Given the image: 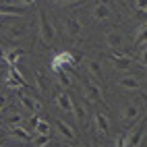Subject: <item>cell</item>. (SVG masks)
Returning <instances> with one entry per match:
<instances>
[{
	"mask_svg": "<svg viewBox=\"0 0 147 147\" xmlns=\"http://www.w3.org/2000/svg\"><path fill=\"white\" fill-rule=\"evenodd\" d=\"M93 124H95V131L100 135H106L108 129H110V120H108V116L104 112H100V110L93 114Z\"/></svg>",
	"mask_w": 147,
	"mask_h": 147,
	"instance_id": "obj_9",
	"label": "cell"
},
{
	"mask_svg": "<svg viewBox=\"0 0 147 147\" xmlns=\"http://www.w3.org/2000/svg\"><path fill=\"white\" fill-rule=\"evenodd\" d=\"M8 137H13V139H21L25 143L31 141V135H29L23 126H11V131H8Z\"/></svg>",
	"mask_w": 147,
	"mask_h": 147,
	"instance_id": "obj_17",
	"label": "cell"
},
{
	"mask_svg": "<svg viewBox=\"0 0 147 147\" xmlns=\"http://www.w3.org/2000/svg\"><path fill=\"white\" fill-rule=\"evenodd\" d=\"M89 147H93V145H89Z\"/></svg>",
	"mask_w": 147,
	"mask_h": 147,
	"instance_id": "obj_30",
	"label": "cell"
},
{
	"mask_svg": "<svg viewBox=\"0 0 147 147\" xmlns=\"http://www.w3.org/2000/svg\"><path fill=\"white\" fill-rule=\"evenodd\" d=\"M133 6H135V8H137V11H139V13H141V15H145V13H147V6H145V4H143V2H135V4H133Z\"/></svg>",
	"mask_w": 147,
	"mask_h": 147,
	"instance_id": "obj_27",
	"label": "cell"
},
{
	"mask_svg": "<svg viewBox=\"0 0 147 147\" xmlns=\"http://www.w3.org/2000/svg\"><path fill=\"white\" fill-rule=\"evenodd\" d=\"M145 31H147V25H145V23H141V25H139V29H137V33H135V40H133V44H139V42H143V40H145Z\"/></svg>",
	"mask_w": 147,
	"mask_h": 147,
	"instance_id": "obj_24",
	"label": "cell"
},
{
	"mask_svg": "<svg viewBox=\"0 0 147 147\" xmlns=\"http://www.w3.org/2000/svg\"><path fill=\"white\" fill-rule=\"evenodd\" d=\"M33 131H35V135H48L50 137V131H52V126H50V122H46V120H42V118H33Z\"/></svg>",
	"mask_w": 147,
	"mask_h": 147,
	"instance_id": "obj_16",
	"label": "cell"
},
{
	"mask_svg": "<svg viewBox=\"0 0 147 147\" xmlns=\"http://www.w3.org/2000/svg\"><path fill=\"white\" fill-rule=\"evenodd\" d=\"M4 122L8 124V126H19L23 122V114L19 112V110H11L6 116H4Z\"/></svg>",
	"mask_w": 147,
	"mask_h": 147,
	"instance_id": "obj_20",
	"label": "cell"
},
{
	"mask_svg": "<svg viewBox=\"0 0 147 147\" xmlns=\"http://www.w3.org/2000/svg\"><path fill=\"white\" fill-rule=\"evenodd\" d=\"M73 112L77 114V118H79V120H85V114H87V112H85V108H83V106H75V110H73Z\"/></svg>",
	"mask_w": 147,
	"mask_h": 147,
	"instance_id": "obj_26",
	"label": "cell"
},
{
	"mask_svg": "<svg viewBox=\"0 0 147 147\" xmlns=\"http://www.w3.org/2000/svg\"><path fill=\"white\" fill-rule=\"evenodd\" d=\"M126 145H129V133H124V135H118V137H116L114 147H126Z\"/></svg>",
	"mask_w": 147,
	"mask_h": 147,
	"instance_id": "obj_25",
	"label": "cell"
},
{
	"mask_svg": "<svg viewBox=\"0 0 147 147\" xmlns=\"http://www.w3.org/2000/svg\"><path fill=\"white\" fill-rule=\"evenodd\" d=\"M4 35L8 40H23L25 37V27L23 25H8V27H4Z\"/></svg>",
	"mask_w": 147,
	"mask_h": 147,
	"instance_id": "obj_13",
	"label": "cell"
},
{
	"mask_svg": "<svg viewBox=\"0 0 147 147\" xmlns=\"http://www.w3.org/2000/svg\"><path fill=\"white\" fill-rule=\"evenodd\" d=\"M143 135H145V126H143V122H141V124L135 129V133L129 135V145H126V147H139L141 141H143Z\"/></svg>",
	"mask_w": 147,
	"mask_h": 147,
	"instance_id": "obj_15",
	"label": "cell"
},
{
	"mask_svg": "<svg viewBox=\"0 0 147 147\" xmlns=\"http://www.w3.org/2000/svg\"><path fill=\"white\" fill-rule=\"evenodd\" d=\"M4 108H6V97H4V95H0V112H2Z\"/></svg>",
	"mask_w": 147,
	"mask_h": 147,
	"instance_id": "obj_28",
	"label": "cell"
},
{
	"mask_svg": "<svg viewBox=\"0 0 147 147\" xmlns=\"http://www.w3.org/2000/svg\"><path fill=\"white\" fill-rule=\"evenodd\" d=\"M64 29H66V33L71 35V37H79L81 31H83V25L77 21L75 17H68L66 21H64Z\"/></svg>",
	"mask_w": 147,
	"mask_h": 147,
	"instance_id": "obj_11",
	"label": "cell"
},
{
	"mask_svg": "<svg viewBox=\"0 0 147 147\" xmlns=\"http://www.w3.org/2000/svg\"><path fill=\"white\" fill-rule=\"evenodd\" d=\"M110 60L114 62L112 66L114 68H118V71H126V68H131L133 64H135V58H131V56H122V54H112L110 56Z\"/></svg>",
	"mask_w": 147,
	"mask_h": 147,
	"instance_id": "obj_5",
	"label": "cell"
},
{
	"mask_svg": "<svg viewBox=\"0 0 147 147\" xmlns=\"http://www.w3.org/2000/svg\"><path fill=\"white\" fill-rule=\"evenodd\" d=\"M106 44L108 48H122L124 46V33L122 31H116V29H112V31H108L106 33Z\"/></svg>",
	"mask_w": 147,
	"mask_h": 147,
	"instance_id": "obj_6",
	"label": "cell"
},
{
	"mask_svg": "<svg viewBox=\"0 0 147 147\" xmlns=\"http://www.w3.org/2000/svg\"><path fill=\"white\" fill-rule=\"evenodd\" d=\"M139 116H141V108L137 106V104H129V106L122 110V116H120V118H122V124L129 126V124H133L135 120H139Z\"/></svg>",
	"mask_w": 147,
	"mask_h": 147,
	"instance_id": "obj_3",
	"label": "cell"
},
{
	"mask_svg": "<svg viewBox=\"0 0 147 147\" xmlns=\"http://www.w3.org/2000/svg\"><path fill=\"white\" fill-rule=\"evenodd\" d=\"M23 54H25L23 50H15L13 54H6V60H4V62H6L8 66H17V62H19V58H21Z\"/></svg>",
	"mask_w": 147,
	"mask_h": 147,
	"instance_id": "obj_22",
	"label": "cell"
},
{
	"mask_svg": "<svg viewBox=\"0 0 147 147\" xmlns=\"http://www.w3.org/2000/svg\"><path fill=\"white\" fill-rule=\"evenodd\" d=\"M56 104L60 106V110H64L66 114H73V110H75V104H73V97L68 95V93H64V91H60L56 95Z\"/></svg>",
	"mask_w": 147,
	"mask_h": 147,
	"instance_id": "obj_10",
	"label": "cell"
},
{
	"mask_svg": "<svg viewBox=\"0 0 147 147\" xmlns=\"http://www.w3.org/2000/svg\"><path fill=\"white\" fill-rule=\"evenodd\" d=\"M46 147H48V145H46Z\"/></svg>",
	"mask_w": 147,
	"mask_h": 147,
	"instance_id": "obj_31",
	"label": "cell"
},
{
	"mask_svg": "<svg viewBox=\"0 0 147 147\" xmlns=\"http://www.w3.org/2000/svg\"><path fill=\"white\" fill-rule=\"evenodd\" d=\"M56 131H58V135H60V137H64V139L66 141H75L77 139V131L73 129V126L71 124H66L64 120H56Z\"/></svg>",
	"mask_w": 147,
	"mask_h": 147,
	"instance_id": "obj_7",
	"label": "cell"
},
{
	"mask_svg": "<svg viewBox=\"0 0 147 147\" xmlns=\"http://www.w3.org/2000/svg\"><path fill=\"white\" fill-rule=\"evenodd\" d=\"M77 64V58L71 54V52H60L54 56L52 60V68L56 71V68H64V66H75Z\"/></svg>",
	"mask_w": 147,
	"mask_h": 147,
	"instance_id": "obj_2",
	"label": "cell"
},
{
	"mask_svg": "<svg viewBox=\"0 0 147 147\" xmlns=\"http://www.w3.org/2000/svg\"><path fill=\"white\" fill-rule=\"evenodd\" d=\"M83 97L89 102H97L102 97V89L100 85H95L93 81H83Z\"/></svg>",
	"mask_w": 147,
	"mask_h": 147,
	"instance_id": "obj_4",
	"label": "cell"
},
{
	"mask_svg": "<svg viewBox=\"0 0 147 147\" xmlns=\"http://www.w3.org/2000/svg\"><path fill=\"white\" fill-rule=\"evenodd\" d=\"M85 66H87V73H89L93 79L100 81L102 77H104V73H102V64L97 62V60H87V62H85Z\"/></svg>",
	"mask_w": 147,
	"mask_h": 147,
	"instance_id": "obj_18",
	"label": "cell"
},
{
	"mask_svg": "<svg viewBox=\"0 0 147 147\" xmlns=\"http://www.w3.org/2000/svg\"><path fill=\"white\" fill-rule=\"evenodd\" d=\"M93 19L95 21H106L108 17H110L112 13H110V4H106V2H97L95 6H93Z\"/></svg>",
	"mask_w": 147,
	"mask_h": 147,
	"instance_id": "obj_12",
	"label": "cell"
},
{
	"mask_svg": "<svg viewBox=\"0 0 147 147\" xmlns=\"http://www.w3.org/2000/svg\"><path fill=\"white\" fill-rule=\"evenodd\" d=\"M33 147H46V145H50V137L48 135H33Z\"/></svg>",
	"mask_w": 147,
	"mask_h": 147,
	"instance_id": "obj_23",
	"label": "cell"
},
{
	"mask_svg": "<svg viewBox=\"0 0 147 147\" xmlns=\"http://www.w3.org/2000/svg\"><path fill=\"white\" fill-rule=\"evenodd\" d=\"M19 102H21V106L25 108V110H29V112H40L42 110V104L37 102L33 95H29V93H21L19 95Z\"/></svg>",
	"mask_w": 147,
	"mask_h": 147,
	"instance_id": "obj_8",
	"label": "cell"
},
{
	"mask_svg": "<svg viewBox=\"0 0 147 147\" xmlns=\"http://www.w3.org/2000/svg\"><path fill=\"white\" fill-rule=\"evenodd\" d=\"M4 85L8 87V89H21V87H25V83H21L17 79V77H13L11 73L6 75V81H4Z\"/></svg>",
	"mask_w": 147,
	"mask_h": 147,
	"instance_id": "obj_21",
	"label": "cell"
},
{
	"mask_svg": "<svg viewBox=\"0 0 147 147\" xmlns=\"http://www.w3.org/2000/svg\"><path fill=\"white\" fill-rule=\"evenodd\" d=\"M37 29H40V40L44 44H50L54 40V27L48 21L46 13H40V19H37Z\"/></svg>",
	"mask_w": 147,
	"mask_h": 147,
	"instance_id": "obj_1",
	"label": "cell"
},
{
	"mask_svg": "<svg viewBox=\"0 0 147 147\" xmlns=\"http://www.w3.org/2000/svg\"><path fill=\"white\" fill-rule=\"evenodd\" d=\"M118 85L122 87V89H129V91H137V89H141V81L137 79V77H131V75L122 77V79L118 81Z\"/></svg>",
	"mask_w": 147,
	"mask_h": 147,
	"instance_id": "obj_14",
	"label": "cell"
},
{
	"mask_svg": "<svg viewBox=\"0 0 147 147\" xmlns=\"http://www.w3.org/2000/svg\"><path fill=\"white\" fill-rule=\"evenodd\" d=\"M0 60H6V50H4V46H0Z\"/></svg>",
	"mask_w": 147,
	"mask_h": 147,
	"instance_id": "obj_29",
	"label": "cell"
},
{
	"mask_svg": "<svg viewBox=\"0 0 147 147\" xmlns=\"http://www.w3.org/2000/svg\"><path fill=\"white\" fill-rule=\"evenodd\" d=\"M35 85H37V91H40V93H48L50 85H48V77H46L44 71H37L35 73Z\"/></svg>",
	"mask_w": 147,
	"mask_h": 147,
	"instance_id": "obj_19",
	"label": "cell"
}]
</instances>
